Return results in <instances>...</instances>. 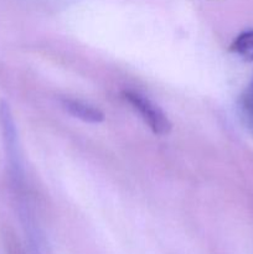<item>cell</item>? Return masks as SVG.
<instances>
[{"mask_svg":"<svg viewBox=\"0 0 253 254\" xmlns=\"http://www.w3.org/2000/svg\"><path fill=\"white\" fill-rule=\"evenodd\" d=\"M124 99L133 106L135 111L139 112L149 128L158 135H168L171 131V123L163 111L150 99L143 94L134 91H126L123 93Z\"/></svg>","mask_w":253,"mask_h":254,"instance_id":"6da1fadb","label":"cell"},{"mask_svg":"<svg viewBox=\"0 0 253 254\" xmlns=\"http://www.w3.org/2000/svg\"><path fill=\"white\" fill-rule=\"evenodd\" d=\"M61 104L64 111L71 116L88 123H101L104 119V114L96 107L87 104L82 101H76L71 98L61 99Z\"/></svg>","mask_w":253,"mask_h":254,"instance_id":"7a4b0ae2","label":"cell"},{"mask_svg":"<svg viewBox=\"0 0 253 254\" xmlns=\"http://www.w3.org/2000/svg\"><path fill=\"white\" fill-rule=\"evenodd\" d=\"M231 51L237 54L245 61H253V29L247 30L236 37L231 45Z\"/></svg>","mask_w":253,"mask_h":254,"instance_id":"3957f363","label":"cell"}]
</instances>
